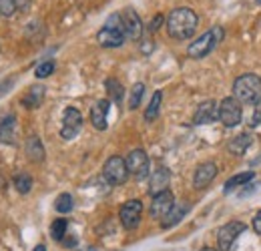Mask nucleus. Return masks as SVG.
<instances>
[{
    "label": "nucleus",
    "mask_w": 261,
    "mask_h": 251,
    "mask_svg": "<svg viewBox=\"0 0 261 251\" xmlns=\"http://www.w3.org/2000/svg\"><path fill=\"white\" fill-rule=\"evenodd\" d=\"M217 111H219V121L227 127V129L237 127L241 123V119H243L241 103H239L235 96H225V98L217 105Z\"/></svg>",
    "instance_id": "4"
},
{
    "label": "nucleus",
    "mask_w": 261,
    "mask_h": 251,
    "mask_svg": "<svg viewBox=\"0 0 261 251\" xmlns=\"http://www.w3.org/2000/svg\"><path fill=\"white\" fill-rule=\"evenodd\" d=\"M223 36H225L223 27H211L207 32H203L195 42L189 44V48H187L189 59H195V61L205 59L207 55H211V53L219 46V42L223 40Z\"/></svg>",
    "instance_id": "3"
},
{
    "label": "nucleus",
    "mask_w": 261,
    "mask_h": 251,
    "mask_svg": "<svg viewBox=\"0 0 261 251\" xmlns=\"http://www.w3.org/2000/svg\"><path fill=\"white\" fill-rule=\"evenodd\" d=\"M85 251H97V249H93V247H89V249H85Z\"/></svg>",
    "instance_id": "39"
},
{
    "label": "nucleus",
    "mask_w": 261,
    "mask_h": 251,
    "mask_svg": "<svg viewBox=\"0 0 261 251\" xmlns=\"http://www.w3.org/2000/svg\"><path fill=\"white\" fill-rule=\"evenodd\" d=\"M161 101H163V93H161V91H155V93H153V96H151L149 107L145 109V121H147V123H151V121H155V119L159 117V111H161Z\"/></svg>",
    "instance_id": "23"
},
{
    "label": "nucleus",
    "mask_w": 261,
    "mask_h": 251,
    "mask_svg": "<svg viewBox=\"0 0 261 251\" xmlns=\"http://www.w3.org/2000/svg\"><path fill=\"white\" fill-rule=\"evenodd\" d=\"M143 94H145V85H143V83H135L133 89H130V96H129L130 111L139 109V105H141V101H143Z\"/></svg>",
    "instance_id": "28"
},
{
    "label": "nucleus",
    "mask_w": 261,
    "mask_h": 251,
    "mask_svg": "<svg viewBox=\"0 0 261 251\" xmlns=\"http://www.w3.org/2000/svg\"><path fill=\"white\" fill-rule=\"evenodd\" d=\"M253 231H255L257 235H261V209L255 213V217H253Z\"/></svg>",
    "instance_id": "35"
},
{
    "label": "nucleus",
    "mask_w": 261,
    "mask_h": 251,
    "mask_svg": "<svg viewBox=\"0 0 261 251\" xmlns=\"http://www.w3.org/2000/svg\"><path fill=\"white\" fill-rule=\"evenodd\" d=\"M233 96L243 105H259L261 101V77L247 72L235 79L233 83Z\"/></svg>",
    "instance_id": "2"
},
{
    "label": "nucleus",
    "mask_w": 261,
    "mask_h": 251,
    "mask_svg": "<svg viewBox=\"0 0 261 251\" xmlns=\"http://www.w3.org/2000/svg\"><path fill=\"white\" fill-rule=\"evenodd\" d=\"M14 81H16V79H14V77H10L8 81H4V83H0V96H2V94H6V93H8V91H10V89H12V85H14Z\"/></svg>",
    "instance_id": "33"
},
{
    "label": "nucleus",
    "mask_w": 261,
    "mask_h": 251,
    "mask_svg": "<svg viewBox=\"0 0 261 251\" xmlns=\"http://www.w3.org/2000/svg\"><path fill=\"white\" fill-rule=\"evenodd\" d=\"M83 129V115L79 109L74 107H66L65 113H63V127H61V137L65 141L74 139Z\"/></svg>",
    "instance_id": "8"
},
{
    "label": "nucleus",
    "mask_w": 261,
    "mask_h": 251,
    "mask_svg": "<svg viewBox=\"0 0 261 251\" xmlns=\"http://www.w3.org/2000/svg\"><path fill=\"white\" fill-rule=\"evenodd\" d=\"M197 24H199V16L195 14V10H191L187 6H179V8L171 10L167 16V22H165L169 36L175 40H189L195 34Z\"/></svg>",
    "instance_id": "1"
},
{
    "label": "nucleus",
    "mask_w": 261,
    "mask_h": 251,
    "mask_svg": "<svg viewBox=\"0 0 261 251\" xmlns=\"http://www.w3.org/2000/svg\"><path fill=\"white\" fill-rule=\"evenodd\" d=\"M14 10H16L14 0H0V16L8 18V16H12V14H14Z\"/></svg>",
    "instance_id": "30"
},
{
    "label": "nucleus",
    "mask_w": 261,
    "mask_h": 251,
    "mask_svg": "<svg viewBox=\"0 0 261 251\" xmlns=\"http://www.w3.org/2000/svg\"><path fill=\"white\" fill-rule=\"evenodd\" d=\"M102 175L111 185H123L129 179V169H127L125 159L119 157V155L109 157L105 167H102Z\"/></svg>",
    "instance_id": "5"
},
{
    "label": "nucleus",
    "mask_w": 261,
    "mask_h": 251,
    "mask_svg": "<svg viewBox=\"0 0 261 251\" xmlns=\"http://www.w3.org/2000/svg\"><path fill=\"white\" fill-rule=\"evenodd\" d=\"M24 149H27V155H29V159H31L33 163H42V161H44V155H46V153H44L42 141H40L36 135H33V137L27 139Z\"/></svg>",
    "instance_id": "20"
},
{
    "label": "nucleus",
    "mask_w": 261,
    "mask_h": 251,
    "mask_svg": "<svg viewBox=\"0 0 261 251\" xmlns=\"http://www.w3.org/2000/svg\"><path fill=\"white\" fill-rule=\"evenodd\" d=\"M127 169H129V175H133L137 181H143L149 177V169H151V161H149V155L143 151V149H133L127 159Z\"/></svg>",
    "instance_id": "6"
},
{
    "label": "nucleus",
    "mask_w": 261,
    "mask_h": 251,
    "mask_svg": "<svg viewBox=\"0 0 261 251\" xmlns=\"http://www.w3.org/2000/svg\"><path fill=\"white\" fill-rule=\"evenodd\" d=\"M53 72H55V63H53V61H44V63H40L34 68V77H36V79H46V77H50Z\"/></svg>",
    "instance_id": "29"
},
{
    "label": "nucleus",
    "mask_w": 261,
    "mask_h": 251,
    "mask_svg": "<svg viewBox=\"0 0 261 251\" xmlns=\"http://www.w3.org/2000/svg\"><path fill=\"white\" fill-rule=\"evenodd\" d=\"M72 207H74V201H72V195L70 193H61L57 197V201H55V209L59 213H70Z\"/></svg>",
    "instance_id": "27"
},
{
    "label": "nucleus",
    "mask_w": 261,
    "mask_h": 251,
    "mask_svg": "<svg viewBox=\"0 0 261 251\" xmlns=\"http://www.w3.org/2000/svg\"><path fill=\"white\" fill-rule=\"evenodd\" d=\"M249 125L251 127H259L261 125V107H255L251 119H249Z\"/></svg>",
    "instance_id": "32"
},
{
    "label": "nucleus",
    "mask_w": 261,
    "mask_h": 251,
    "mask_svg": "<svg viewBox=\"0 0 261 251\" xmlns=\"http://www.w3.org/2000/svg\"><path fill=\"white\" fill-rule=\"evenodd\" d=\"M173 205H175V197H173V193L167 189V191H161V193L153 195V203H151L149 213H151L153 219H163Z\"/></svg>",
    "instance_id": "11"
},
{
    "label": "nucleus",
    "mask_w": 261,
    "mask_h": 251,
    "mask_svg": "<svg viewBox=\"0 0 261 251\" xmlns=\"http://www.w3.org/2000/svg\"><path fill=\"white\" fill-rule=\"evenodd\" d=\"M109 109H111V101L109 98H100L95 103V107L91 109V123L97 131H105L109 127Z\"/></svg>",
    "instance_id": "15"
},
{
    "label": "nucleus",
    "mask_w": 261,
    "mask_h": 251,
    "mask_svg": "<svg viewBox=\"0 0 261 251\" xmlns=\"http://www.w3.org/2000/svg\"><path fill=\"white\" fill-rule=\"evenodd\" d=\"M0 143H16V115H8L0 121Z\"/></svg>",
    "instance_id": "19"
},
{
    "label": "nucleus",
    "mask_w": 261,
    "mask_h": 251,
    "mask_svg": "<svg viewBox=\"0 0 261 251\" xmlns=\"http://www.w3.org/2000/svg\"><path fill=\"white\" fill-rule=\"evenodd\" d=\"M163 22H165V16L163 14H157V16L149 22V27H147V29H149V32H157L161 27H163Z\"/></svg>",
    "instance_id": "31"
},
{
    "label": "nucleus",
    "mask_w": 261,
    "mask_h": 251,
    "mask_svg": "<svg viewBox=\"0 0 261 251\" xmlns=\"http://www.w3.org/2000/svg\"><path fill=\"white\" fill-rule=\"evenodd\" d=\"M189 209H191V205H189V203H185V201H183V203H175V205L169 209V213L161 219V227H163V229H171V227H175L179 221L189 213Z\"/></svg>",
    "instance_id": "17"
},
{
    "label": "nucleus",
    "mask_w": 261,
    "mask_h": 251,
    "mask_svg": "<svg viewBox=\"0 0 261 251\" xmlns=\"http://www.w3.org/2000/svg\"><path fill=\"white\" fill-rule=\"evenodd\" d=\"M12 183H14V187H16L18 193L27 195V193H31V189H33V177H31L29 173H16L14 179H12Z\"/></svg>",
    "instance_id": "25"
},
{
    "label": "nucleus",
    "mask_w": 261,
    "mask_h": 251,
    "mask_svg": "<svg viewBox=\"0 0 261 251\" xmlns=\"http://www.w3.org/2000/svg\"><path fill=\"white\" fill-rule=\"evenodd\" d=\"M66 229H68V221L66 219H55L53 221V225H50V237L55 239V241H63L66 235Z\"/></svg>",
    "instance_id": "26"
},
{
    "label": "nucleus",
    "mask_w": 261,
    "mask_h": 251,
    "mask_svg": "<svg viewBox=\"0 0 261 251\" xmlns=\"http://www.w3.org/2000/svg\"><path fill=\"white\" fill-rule=\"evenodd\" d=\"M217 165L213 161H207V163H201L197 167L195 175H193V187L195 189H205L211 185V181L217 177Z\"/></svg>",
    "instance_id": "13"
},
{
    "label": "nucleus",
    "mask_w": 261,
    "mask_h": 251,
    "mask_svg": "<svg viewBox=\"0 0 261 251\" xmlns=\"http://www.w3.org/2000/svg\"><path fill=\"white\" fill-rule=\"evenodd\" d=\"M219 119V111H217V103L215 101H205L197 107L195 115H193V123L195 125H209L213 121Z\"/></svg>",
    "instance_id": "14"
},
{
    "label": "nucleus",
    "mask_w": 261,
    "mask_h": 251,
    "mask_svg": "<svg viewBox=\"0 0 261 251\" xmlns=\"http://www.w3.org/2000/svg\"><path fill=\"white\" fill-rule=\"evenodd\" d=\"M201 251H215V249H211V247H203Z\"/></svg>",
    "instance_id": "38"
},
{
    "label": "nucleus",
    "mask_w": 261,
    "mask_h": 251,
    "mask_svg": "<svg viewBox=\"0 0 261 251\" xmlns=\"http://www.w3.org/2000/svg\"><path fill=\"white\" fill-rule=\"evenodd\" d=\"M34 251H46V247H44V245H36V247H34Z\"/></svg>",
    "instance_id": "37"
},
{
    "label": "nucleus",
    "mask_w": 261,
    "mask_h": 251,
    "mask_svg": "<svg viewBox=\"0 0 261 251\" xmlns=\"http://www.w3.org/2000/svg\"><path fill=\"white\" fill-rule=\"evenodd\" d=\"M255 179V173L253 171H245V173H239V175H233L231 179H229L227 183H225V193H231V191H235L237 187H241V185H247L249 181H253Z\"/></svg>",
    "instance_id": "24"
},
{
    "label": "nucleus",
    "mask_w": 261,
    "mask_h": 251,
    "mask_svg": "<svg viewBox=\"0 0 261 251\" xmlns=\"http://www.w3.org/2000/svg\"><path fill=\"white\" fill-rule=\"evenodd\" d=\"M105 87H107V93H109V101H113V103H117V105L123 103V98H125V89H123V85H121L117 79H107V81H105Z\"/></svg>",
    "instance_id": "22"
},
{
    "label": "nucleus",
    "mask_w": 261,
    "mask_h": 251,
    "mask_svg": "<svg viewBox=\"0 0 261 251\" xmlns=\"http://www.w3.org/2000/svg\"><path fill=\"white\" fill-rule=\"evenodd\" d=\"M245 231V223L241 221H229L227 225H223L217 231V247L219 251H231L233 243L237 241V237Z\"/></svg>",
    "instance_id": "7"
},
{
    "label": "nucleus",
    "mask_w": 261,
    "mask_h": 251,
    "mask_svg": "<svg viewBox=\"0 0 261 251\" xmlns=\"http://www.w3.org/2000/svg\"><path fill=\"white\" fill-rule=\"evenodd\" d=\"M121 18H123V29H125V36L130 40H139L143 36V22H141V16L133 10V8H125L121 12Z\"/></svg>",
    "instance_id": "10"
},
{
    "label": "nucleus",
    "mask_w": 261,
    "mask_h": 251,
    "mask_svg": "<svg viewBox=\"0 0 261 251\" xmlns=\"http://www.w3.org/2000/svg\"><path fill=\"white\" fill-rule=\"evenodd\" d=\"M31 4H33V0H14L16 10H20V12H27L31 8Z\"/></svg>",
    "instance_id": "34"
},
{
    "label": "nucleus",
    "mask_w": 261,
    "mask_h": 251,
    "mask_svg": "<svg viewBox=\"0 0 261 251\" xmlns=\"http://www.w3.org/2000/svg\"><path fill=\"white\" fill-rule=\"evenodd\" d=\"M125 31L123 29H113V27H102L97 34L98 44L102 48H119L125 42Z\"/></svg>",
    "instance_id": "12"
},
{
    "label": "nucleus",
    "mask_w": 261,
    "mask_h": 251,
    "mask_svg": "<svg viewBox=\"0 0 261 251\" xmlns=\"http://www.w3.org/2000/svg\"><path fill=\"white\" fill-rule=\"evenodd\" d=\"M119 217H121V223L125 229H137L139 223H141V217H143V203L139 199H130L127 201L121 211H119Z\"/></svg>",
    "instance_id": "9"
},
{
    "label": "nucleus",
    "mask_w": 261,
    "mask_h": 251,
    "mask_svg": "<svg viewBox=\"0 0 261 251\" xmlns=\"http://www.w3.org/2000/svg\"><path fill=\"white\" fill-rule=\"evenodd\" d=\"M169 181H171V171L167 167H157L153 173H151V181H149V193L151 195H157L161 191H167L169 187Z\"/></svg>",
    "instance_id": "16"
},
{
    "label": "nucleus",
    "mask_w": 261,
    "mask_h": 251,
    "mask_svg": "<svg viewBox=\"0 0 261 251\" xmlns=\"http://www.w3.org/2000/svg\"><path fill=\"white\" fill-rule=\"evenodd\" d=\"M44 94H46V89L42 85H33V87H29V91L20 98V103H22L24 109H38L44 101Z\"/></svg>",
    "instance_id": "18"
},
{
    "label": "nucleus",
    "mask_w": 261,
    "mask_h": 251,
    "mask_svg": "<svg viewBox=\"0 0 261 251\" xmlns=\"http://www.w3.org/2000/svg\"><path fill=\"white\" fill-rule=\"evenodd\" d=\"M251 135L249 133H241V135H237V137H233L231 141H229L227 149L231 155H243L245 151H247V147L251 145Z\"/></svg>",
    "instance_id": "21"
},
{
    "label": "nucleus",
    "mask_w": 261,
    "mask_h": 251,
    "mask_svg": "<svg viewBox=\"0 0 261 251\" xmlns=\"http://www.w3.org/2000/svg\"><path fill=\"white\" fill-rule=\"evenodd\" d=\"M65 245H66V247H74V245H76V237H70V239H66Z\"/></svg>",
    "instance_id": "36"
}]
</instances>
